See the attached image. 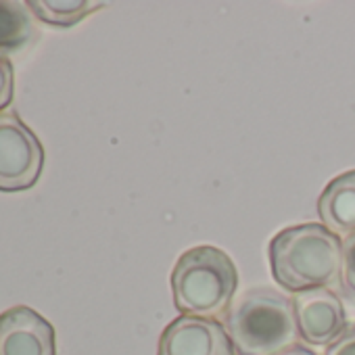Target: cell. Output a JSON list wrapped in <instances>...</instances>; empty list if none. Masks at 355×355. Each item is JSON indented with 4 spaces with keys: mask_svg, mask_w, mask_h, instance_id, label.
Here are the masks:
<instances>
[{
    "mask_svg": "<svg viewBox=\"0 0 355 355\" xmlns=\"http://www.w3.org/2000/svg\"><path fill=\"white\" fill-rule=\"evenodd\" d=\"M293 307L299 336L307 345L328 347L347 328V313L343 301L330 288H311L295 293Z\"/></svg>",
    "mask_w": 355,
    "mask_h": 355,
    "instance_id": "cell-6",
    "label": "cell"
},
{
    "mask_svg": "<svg viewBox=\"0 0 355 355\" xmlns=\"http://www.w3.org/2000/svg\"><path fill=\"white\" fill-rule=\"evenodd\" d=\"M324 355H355V324L347 326L345 332L326 347Z\"/></svg>",
    "mask_w": 355,
    "mask_h": 355,
    "instance_id": "cell-13",
    "label": "cell"
},
{
    "mask_svg": "<svg viewBox=\"0 0 355 355\" xmlns=\"http://www.w3.org/2000/svg\"><path fill=\"white\" fill-rule=\"evenodd\" d=\"M343 284L355 295V234L343 241Z\"/></svg>",
    "mask_w": 355,
    "mask_h": 355,
    "instance_id": "cell-12",
    "label": "cell"
},
{
    "mask_svg": "<svg viewBox=\"0 0 355 355\" xmlns=\"http://www.w3.org/2000/svg\"><path fill=\"white\" fill-rule=\"evenodd\" d=\"M36 38L34 13L21 0H0V55H9Z\"/></svg>",
    "mask_w": 355,
    "mask_h": 355,
    "instance_id": "cell-9",
    "label": "cell"
},
{
    "mask_svg": "<svg viewBox=\"0 0 355 355\" xmlns=\"http://www.w3.org/2000/svg\"><path fill=\"white\" fill-rule=\"evenodd\" d=\"M0 355H57L53 324L28 305L3 311Z\"/></svg>",
    "mask_w": 355,
    "mask_h": 355,
    "instance_id": "cell-7",
    "label": "cell"
},
{
    "mask_svg": "<svg viewBox=\"0 0 355 355\" xmlns=\"http://www.w3.org/2000/svg\"><path fill=\"white\" fill-rule=\"evenodd\" d=\"M318 216L322 226L340 241L355 234V169L328 182L318 199Z\"/></svg>",
    "mask_w": 355,
    "mask_h": 355,
    "instance_id": "cell-8",
    "label": "cell"
},
{
    "mask_svg": "<svg viewBox=\"0 0 355 355\" xmlns=\"http://www.w3.org/2000/svg\"><path fill=\"white\" fill-rule=\"evenodd\" d=\"M13 92H15V69H13V63L5 55H0V113H3L11 105Z\"/></svg>",
    "mask_w": 355,
    "mask_h": 355,
    "instance_id": "cell-11",
    "label": "cell"
},
{
    "mask_svg": "<svg viewBox=\"0 0 355 355\" xmlns=\"http://www.w3.org/2000/svg\"><path fill=\"white\" fill-rule=\"evenodd\" d=\"M173 305L182 315H226L239 288V270L228 253L214 245H199L178 257L171 270Z\"/></svg>",
    "mask_w": 355,
    "mask_h": 355,
    "instance_id": "cell-2",
    "label": "cell"
},
{
    "mask_svg": "<svg viewBox=\"0 0 355 355\" xmlns=\"http://www.w3.org/2000/svg\"><path fill=\"white\" fill-rule=\"evenodd\" d=\"M274 280L288 293L328 288L343 280V241L322 224L280 230L270 247Z\"/></svg>",
    "mask_w": 355,
    "mask_h": 355,
    "instance_id": "cell-1",
    "label": "cell"
},
{
    "mask_svg": "<svg viewBox=\"0 0 355 355\" xmlns=\"http://www.w3.org/2000/svg\"><path fill=\"white\" fill-rule=\"evenodd\" d=\"M30 11L36 19L53 28H73L94 11L103 9L105 3L90 0H30Z\"/></svg>",
    "mask_w": 355,
    "mask_h": 355,
    "instance_id": "cell-10",
    "label": "cell"
},
{
    "mask_svg": "<svg viewBox=\"0 0 355 355\" xmlns=\"http://www.w3.org/2000/svg\"><path fill=\"white\" fill-rule=\"evenodd\" d=\"M157 355H236V349L224 322L180 315L161 332Z\"/></svg>",
    "mask_w": 355,
    "mask_h": 355,
    "instance_id": "cell-5",
    "label": "cell"
},
{
    "mask_svg": "<svg viewBox=\"0 0 355 355\" xmlns=\"http://www.w3.org/2000/svg\"><path fill=\"white\" fill-rule=\"evenodd\" d=\"M44 146L17 111L0 113V193L32 189L44 167Z\"/></svg>",
    "mask_w": 355,
    "mask_h": 355,
    "instance_id": "cell-4",
    "label": "cell"
},
{
    "mask_svg": "<svg viewBox=\"0 0 355 355\" xmlns=\"http://www.w3.org/2000/svg\"><path fill=\"white\" fill-rule=\"evenodd\" d=\"M236 355H276L299 340L293 299L257 286L245 291L224 315Z\"/></svg>",
    "mask_w": 355,
    "mask_h": 355,
    "instance_id": "cell-3",
    "label": "cell"
},
{
    "mask_svg": "<svg viewBox=\"0 0 355 355\" xmlns=\"http://www.w3.org/2000/svg\"><path fill=\"white\" fill-rule=\"evenodd\" d=\"M276 355H318L315 351H311L309 347H305V345H293V347H288V349H284V351H280V353H276Z\"/></svg>",
    "mask_w": 355,
    "mask_h": 355,
    "instance_id": "cell-14",
    "label": "cell"
}]
</instances>
